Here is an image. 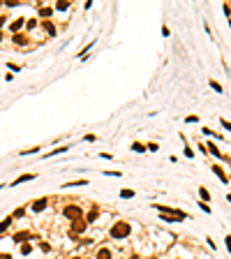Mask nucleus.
<instances>
[{
	"label": "nucleus",
	"instance_id": "obj_1",
	"mask_svg": "<svg viewBox=\"0 0 231 259\" xmlns=\"http://www.w3.org/2000/svg\"><path fill=\"white\" fill-rule=\"evenodd\" d=\"M127 234H129V225H123V222H120V227L111 229V236L113 238H123V236H127Z\"/></svg>",
	"mask_w": 231,
	"mask_h": 259
},
{
	"label": "nucleus",
	"instance_id": "obj_2",
	"mask_svg": "<svg viewBox=\"0 0 231 259\" xmlns=\"http://www.w3.org/2000/svg\"><path fill=\"white\" fill-rule=\"evenodd\" d=\"M35 178V174H26V176H19V178H16L14 180V183H12V185H19V183H26V180H33Z\"/></svg>",
	"mask_w": 231,
	"mask_h": 259
},
{
	"label": "nucleus",
	"instance_id": "obj_3",
	"mask_svg": "<svg viewBox=\"0 0 231 259\" xmlns=\"http://www.w3.org/2000/svg\"><path fill=\"white\" fill-rule=\"evenodd\" d=\"M97 259H111V250L109 248H102L97 252Z\"/></svg>",
	"mask_w": 231,
	"mask_h": 259
},
{
	"label": "nucleus",
	"instance_id": "obj_4",
	"mask_svg": "<svg viewBox=\"0 0 231 259\" xmlns=\"http://www.w3.org/2000/svg\"><path fill=\"white\" fill-rule=\"evenodd\" d=\"M44 208H46V199H39L33 204V211H44Z\"/></svg>",
	"mask_w": 231,
	"mask_h": 259
},
{
	"label": "nucleus",
	"instance_id": "obj_5",
	"mask_svg": "<svg viewBox=\"0 0 231 259\" xmlns=\"http://www.w3.org/2000/svg\"><path fill=\"white\" fill-rule=\"evenodd\" d=\"M67 150H69L67 146H63V148H56V150H51V153H49L46 157H51V155H60V153H67Z\"/></svg>",
	"mask_w": 231,
	"mask_h": 259
},
{
	"label": "nucleus",
	"instance_id": "obj_6",
	"mask_svg": "<svg viewBox=\"0 0 231 259\" xmlns=\"http://www.w3.org/2000/svg\"><path fill=\"white\" fill-rule=\"evenodd\" d=\"M132 150H134V153H143L146 146H143V144H132Z\"/></svg>",
	"mask_w": 231,
	"mask_h": 259
},
{
	"label": "nucleus",
	"instance_id": "obj_7",
	"mask_svg": "<svg viewBox=\"0 0 231 259\" xmlns=\"http://www.w3.org/2000/svg\"><path fill=\"white\" fill-rule=\"evenodd\" d=\"M30 250H33V245H28V243L21 245V255H30Z\"/></svg>",
	"mask_w": 231,
	"mask_h": 259
},
{
	"label": "nucleus",
	"instance_id": "obj_8",
	"mask_svg": "<svg viewBox=\"0 0 231 259\" xmlns=\"http://www.w3.org/2000/svg\"><path fill=\"white\" fill-rule=\"evenodd\" d=\"M120 197H123V199H129V197H134V190H123V192H120Z\"/></svg>",
	"mask_w": 231,
	"mask_h": 259
},
{
	"label": "nucleus",
	"instance_id": "obj_9",
	"mask_svg": "<svg viewBox=\"0 0 231 259\" xmlns=\"http://www.w3.org/2000/svg\"><path fill=\"white\" fill-rule=\"evenodd\" d=\"M210 88H213V90H215V93H222V86L217 84V81H210Z\"/></svg>",
	"mask_w": 231,
	"mask_h": 259
},
{
	"label": "nucleus",
	"instance_id": "obj_10",
	"mask_svg": "<svg viewBox=\"0 0 231 259\" xmlns=\"http://www.w3.org/2000/svg\"><path fill=\"white\" fill-rule=\"evenodd\" d=\"M76 185H88V180H76V183H67L65 187H76Z\"/></svg>",
	"mask_w": 231,
	"mask_h": 259
},
{
	"label": "nucleus",
	"instance_id": "obj_11",
	"mask_svg": "<svg viewBox=\"0 0 231 259\" xmlns=\"http://www.w3.org/2000/svg\"><path fill=\"white\" fill-rule=\"evenodd\" d=\"M97 213H99V211H97V208H93L90 213H88V220H95V217H97Z\"/></svg>",
	"mask_w": 231,
	"mask_h": 259
},
{
	"label": "nucleus",
	"instance_id": "obj_12",
	"mask_svg": "<svg viewBox=\"0 0 231 259\" xmlns=\"http://www.w3.org/2000/svg\"><path fill=\"white\" fill-rule=\"evenodd\" d=\"M7 227H9V220H3V222H0V231H5Z\"/></svg>",
	"mask_w": 231,
	"mask_h": 259
},
{
	"label": "nucleus",
	"instance_id": "obj_13",
	"mask_svg": "<svg viewBox=\"0 0 231 259\" xmlns=\"http://www.w3.org/2000/svg\"><path fill=\"white\" fill-rule=\"evenodd\" d=\"M21 21H23V19H19V21H16V23H12V30H16V28H21V26H23Z\"/></svg>",
	"mask_w": 231,
	"mask_h": 259
},
{
	"label": "nucleus",
	"instance_id": "obj_14",
	"mask_svg": "<svg viewBox=\"0 0 231 259\" xmlns=\"http://www.w3.org/2000/svg\"><path fill=\"white\" fill-rule=\"evenodd\" d=\"M199 194H201V199H208V197H210V194H208V192H206V190H203V187H201V190H199Z\"/></svg>",
	"mask_w": 231,
	"mask_h": 259
},
{
	"label": "nucleus",
	"instance_id": "obj_15",
	"mask_svg": "<svg viewBox=\"0 0 231 259\" xmlns=\"http://www.w3.org/2000/svg\"><path fill=\"white\" fill-rule=\"evenodd\" d=\"M69 7V3H65V0H63V3H58V9H67Z\"/></svg>",
	"mask_w": 231,
	"mask_h": 259
},
{
	"label": "nucleus",
	"instance_id": "obj_16",
	"mask_svg": "<svg viewBox=\"0 0 231 259\" xmlns=\"http://www.w3.org/2000/svg\"><path fill=\"white\" fill-rule=\"evenodd\" d=\"M146 150H153V153H155V150H157V144H148V146H146Z\"/></svg>",
	"mask_w": 231,
	"mask_h": 259
},
{
	"label": "nucleus",
	"instance_id": "obj_17",
	"mask_svg": "<svg viewBox=\"0 0 231 259\" xmlns=\"http://www.w3.org/2000/svg\"><path fill=\"white\" fill-rule=\"evenodd\" d=\"M222 125H224V127H227L229 132H231V123H227V120H222Z\"/></svg>",
	"mask_w": 231,
	"mask_h": 259
},
{
	"label": "nucleus",
	"instance_id": "obj_18",
	"mask_svg": "<svg viewBox=\"0 0 231 259\" xmlns=\"http://www.w3.org/2000/svg\"><path fill=\"white\" fill-rule=\"evenodd\" d=\"M0 259H12L9 255H0Z\"/></svg>",
	"mask_w": 231,
	"mask_h": 259
},
{
	"label": "nucleus",
	"instance_id": "obj_19",
	"mask_svg": "<svg viewBox=\"0 0 231 259\" xmlns=\"http://www.w3.org/2000/svg\"><path fill=\"white\" fill-rule=\"evenodd\" d=\"M3 187H5V185H3V183H0V190H3Z\"/></svg>",
	"mask_w": 231,
	"mask_h": 259
}]
</instances>
